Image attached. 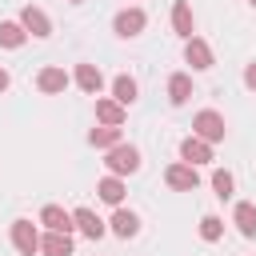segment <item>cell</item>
Listing matches in <instances>:
<instances>
[{
    "label": "cell",
    "mask_w": 256,
    "mask_h": 256,
    "mask_svg": "<svg viewBox=\"0 0 256 256\" xmlns=\"http://www.w3.org/2000/svg\"><path fill=\"white\" fill-rule=\"evenodd\" d=\"M224 116L216 112V108H200L196 116H192V136H200V140H208V144H220L224 140Z\"/></svg>",
    "instance_id": "6da1fadb"
},
{
    "label": "cell",
    "mask_w": 256,
    "mask_h": 256,
    "mask_svg": "<svg viewBox=\"0 0 256 256\" xmlns=\"http://www.w3.org/2000/svg\"><path fill=\"white\" fill-rule=\"evenodd\" d=\"M108 176H132L136 168H140V148L136 144H116V148H108Z\"/></svg>",
    "instance_id": "7a4b0ae2"
},
{
    "label": "cell",
    "mask_w": 256,
    "mask_h": 256,
    "mask_svg": "<svg viewBox=\"0 0 256 256\" xmlns=\"http://www.w3.org/2000/svg\"><path fill=\"white\" fill-rule=\"evenodd\" d=\"M144 28H148V16H144V8H124V12H116V16H112V32H116V36H124V40L140 36Z\"/></svg>",
    "instance_id": "3957f363"
},
{
    "label": "cell",
    "mask_w": 256,
    "mask_h": 256,
    "mask_svg": "<svg viewBox=\"0 0 256 256\" xmlns=\"http://www.w3.org/2000/svg\"><path fill=\"white\" fill-rule=\"evenodd\" d=\"M12 248H16L20 256L40 252V232H36L32 220H12Z\"/></svg>",
    "instance_id": "277c9868"
},
{
    "label": "cell",
    "mask_w": 256,
    "mask_h": 256,
    "mask_svg": "<svg viewBox=\"0 0 256 256\" xmlns=\"http://www.w3.org/2000/svg\"><path fill=\"white\" fill-rule=\"evenodd\" d=\"M20 24H24V32H28V36H36V40L52 36V20H48L36 4H24V8H20Z\"/></svg>",
    "instance_id": "5b68a950"
},
{
    "label": "cell",
    "mask_w": 256,
    "mask_h": 256,
    "mask_svg": "<svg viewBox=\"0 0 256 256\" xmlns=\"http://www.w3.org/2000/svg\"><path fill=\"white\" fill-rule=\"evenodd\" d=\"M180 160L184 164H212V144L208 140H200V136H184L180 140Z\"/></svg>",
    "instance_id": "8992f818"
},
{
    "label": "cell",
    "mask_w": 256,
    "mask_h": 256,
    "mask_svg": "<svg viewBox=\"0 0 256 256\" xmlns=\"http://www.w3.org/2000/svg\"><path fill=\"white\" fill-rule=\"evenodd\" d=\"M164 180H168V188H176V192H196V184H200V176H196V168L192 164H168V172H164Z\"/></svg>",
    "instance_id": "52a82bcc"
},
{
    "label": "cell",
    "mask_w": 256,
    "mask_h": 256,
    "mask_svg": "<svg viewBox=\"0 0 256 256\" xmlns=\"http://www.w3.org/2000/svg\"><path fill=\"white\" fill-rule=\"evenodd\" d=\"M68 84H72V76H68L64 68H56V64L40 68V76H36V88H40L44 96H56V92H64Z\"/></svg>",
    "instance_id": "ba28073f"
},
{
    "label": "cell",
    "mask_w": 256,
    "mask_h": 256,
    "mask_svg": "<svg viewBox=\"0 0 256 256\" xmlns=\"http://www.w3.org/2000/svg\"><path fill=\"white\" fill-rule=\"evenodd\" d=\"M40 224H44L48 232H68V236H72V228H76L72 212H64L60 204H44V208H40Z\"/></svg>",
    "instance_id": "9c48e42d"
},
{
    "label": "cell",
    "mask_w": 256,
    "mask_h": 256,
    "mask_svg": "<svg viewBox=\"0 0 256 256\" xmlns=\"http://www.w3.org/2000/svg\"><path fill=\"white\" fill-rule=\"evenodd\" d=\"M184 60H188L196 72H204V68H212V64H216V60H212V48H208V40H200V36L184 40Z\"/></svg>",
    "instance_id": "30bf717a"
},
{
    "label": "cell",
    "mask_w": 256,
    "mask_h": 256,
    "mask_svg": "<svg viewBox=\"0 0 256 256\" xmlns=\"http://www.w3.org/2000/svg\"><path fill=\"white\" fill-rule=\"evenodd\" d=\"M72 80H76V84H80L88 96H100V88H104V72H100L96 64H88V60H80V64H76Z\"/></svg>",
    "instance_id": "8fae6325"
},
{
    "label": "cell",
    "mask_w": 256,
    "mask_h": 256,
    "mask_svg": "<svg viewBox=\"0 0 256 256\" xmlns=\"http://www.w3.org/2000/svg\"><path fill=\"white\" fill-rule=\"evenodd\" d=\"M108 232H116L120 240H132V236L140 232V216H136V212H128V208H116V212H112V220H108Z\"/></svg>",
    "instance_id": "7c38bea8"
},
{
    "label": "cell",
    "mask_w": 256,
    "mask_h": 256,
    "mask_svg": "<svg viewBox=\"0 0 256 256\" xmlns=\"http://www.w3.org/2000/svg\"><path fill=\"white\" fill-rule=\"evenodd\" d=\"M72 220H76V228H80L88 240H100V236L108 232V224H104V220H100L92 208H76V212H72Z\"/></svg>",
    "instance_id": "4fadbf2b"
},
{
    "label": "cell",
    "mask_w": 256,
    "mask_h": 256,
    "mask_svg": "<svg viewBox=\"0 0 256 256\" xmlns=\"http://www.w3.org/2000/svg\"><path fill=\"white\" fill-rule=\"evenodd\" d=\"M172 28H176V36L192 40V32H196V16H192L188 0H176V4H172Z\"/></svg>",
    "instance_id": "5bb4252c"
},
{
    "label": "cell",
    "mask_w": 256,
    "mask_h": 256,
    "mask_svg": "<svg viewBox=\"0 0 256 256\" xmlns=\"http://www.w3.org/2000/svg\"><path fill=\"white\" fill-rule=\"evenodd\" d=\"M124 192H128V188H124L120 176H104V180L96 184V196H100L104 204H112V208H124Z\"/></svg>",
    "instance_id": "9a60e30c"
},
{
    "label": "cell",
    "mask_w": 256,
    "mask_h": 256,
    "mask_svg": "<svg viewBox=\"0 0 256 256\" xmlns=\"http://www.w3.org/2000/svg\"><path fill=\"white\" fill-rule=\"evenodd\" d=\"M188 96H192V76L188 72H172L168 76V104H188Z\"/></svg>",
    "instance_id": "2e32d148"
},
{
    "label": "cell",
    "mask_w": 256,
    "mask_h": 256,
    "mask_svg": "<svg viewBox=\"0 0 256 256\" xmlns=\"http://www.w3.org/2000/svg\"><path fill=\"white\" fill-rule=\"evenodd\" d=\"M40 252L44 256H72V236L68 232H44L40 236Z\"/></svg>",
    "instance_id": "e0dca14e"
},
{
    "label": "cell",
    "mask_w": 256,
    "mask_h": 256,
    "mask_svg": "<svg viewBox=\"0 0 256 256\" xmlns=\"http://www.w3.org/2000/svg\"><path fill=\"white\" fill-rule=\"evenodd\" d=\"M88 144H92V148H104V152H108V148L124 144V132H120V128H112V124H100V128H92V132H88Z\"/></svg>",
    "instance_id": "ac0fdd59"
},
{
    "label": "cell",
    "mask_w": 256,
    "mask_h": 256,
    "mask_svg": "<svg viewBox=\"0 0 256 256\" xmlns=\"http://www.w3.org/2000/svg\"><path fill=\"white\" fill-rule=\"evenodd\" d=\"M232 220H236V228H240V236H256V204H248V200H240L236 208H232Z\"/></svg>",
    "instance_id": "d6986e66"
},
{
    "label": "cell",
    "mask_w": 256,
    "mask_h": 256,
    "mask_svg": "<svg viewBox=\"0 0 256 256\" xmlns=\"http://www.w3.org/2000/svg\"><path fill=\"white\" fill-rule=\"evenodd\" d=\"M96 120H100V124H112V128H120V124H124V104H116V100L100 96V100H96Z\"/></svg>",
    "instance_id": "ffe728a7"
},
{
    "label": "cell",
    "mask_w": 256,
    "mask_h": 256,
    "mask_svg": "<svg viewBox=\"0 0 256 256\" xmlns=\"http://www.w3.org/2000/svg\"><path fill=\"white\" fill-rule=\"evenodd\" d=\"M24 40H28V32L20 20H0V48H20Z\"/></svg>",
    "instance_id": "44dd1931"
},
{
    "label": "cell",
    "mask_w": 256,
    "mask_h": 256,
    "mask_svg": "<svg viewBox=\"0 0 256 256\" xmlns=\"http://www.w3.org/2000/svg\"><path fill=\"white\" fill-rule=\"evenodd\" d=\"M136 92H140V88H136V80H132V76H116V80H112V100H116V104H124V108H128V104H136Z\"/></svg>",
    "instance_id": "7402d4cb"
},
{
    "label": "cell",
    "mask_w": 256,
    "mask_h": 256,
    "mask_svg": "<svg viewBox=\"0 0 256 256\" xmlns=\"http://www.w3.org/2000/svg\"><path fill=\"white\" fill-rule=\"evenodd\" d=\"M212 188H216V196H220V200H228V196L236 192V180H232V172L216 168V172H212Z\"/></svg>",
    "instance_id": "603a6c76"
},
{
    "label": "cell",
    "mask_w": 256,
    "mask_h": 256,
    "mask_svg": "<svg viewBox=\"0 0 256 256\" xmlns=\"http://www.w3.org/2000/svg\"><path fill=\"white\" fill-rule=\"evenodd\" d=\"M220 236H224V220H220V216H204V220H200V240L216 244Z\"/></svg>",
    "instance_id": "cb8c5ba5"
},
{
    "label": "cell",
    "mask_w": 256,
    "mask_h": 256,
    "mask_svg": "<svg viewBox=\"0 0 256 256\" xmlns=\"http://www.w3.org/2000/svg\"><path fill=\"white\" fill-rule=\"evenodd\" d=\"M244 84H248V88H252V92H256V60H252V64H248V68H244Z\"/></svg>",
    "instance_id": "d4e9b609"
},
{
    "label": "cell",
    "mask_w": 256,
    "mask_h": 256,
    "mask_svg": "<svg viewBox=\"0 0 256 256\" xmlns=\"http://www.w3.org/2000/svg\"><path fill=\"white\" fill-rule=\"evenodd\" d=\"M8 84H12V76H8L4 68H0V92H8Z\"/></svg>",
    "instance_id": "484cf974"
},
{
    "label": "cell",
    "mask_w": 256,
    "mask_h": 256,
    "mask_svg": "<svg viewBox=\"0 0 256 256\" xmlns=\"http://www.w3.org/2000/svg\"><path fill=\"white\" fill-rule=\"evenodd\" d=\"M248 4H252V8H256V0H248Z\"/></svg>",
    "instance_id": "4316f807"
},
{
    "label": "cell",
    "mask_w": 256,
    "mask_h": 256,
    "mask_svg": "<svg viewBox=\"0 0 256 256\" xmlns=\"http://www.w3.org/2000/svg\"><path fill=\"white\" fill-rule=\"evenodd\" d=\"M68 4H80V0H68Z\"/></svg>",
    "instance_id": "83f0119b"
}]
</instances>
